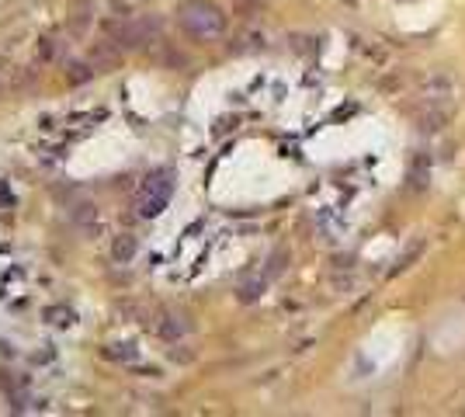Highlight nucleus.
Returning <instances> with one entry per match:
<instances>
[{
    "instance_id": "nucleus-1",
    "label": "nucleus",
    "mask_w": 465,
    "mask_h": 417,
    "mask_svg": "<svg viewBox=\"0 0 465 417\" xmlns=\"http://www.w3.org/2000/svg\"><path fill=\"white\" fill-rule=\"evenodd\" d=\"M181 25L194 35V39H212L222 32V15L212 4H188L181 11Z\"/></svg>"
},
{
    "instance_id": "nucleus-2",
    "label": "nucleus",
    "mask_w": 465,
    "mask_h": 417,
    "mask_svg": "<svg viewBox=\"0 0 465 417\" xmlns=\"http://www.w3.org/2000/svg\"><path fill=\"white\" fill-rule=\"evenodd\" d=\"M170 198V181L160 174V177H146L143 184V195H139V208H143V216H156L160 208L167 205Z\"/></svg>"
},
{
    "instance_id": "nucleus-3",
    "label": "nucleus",
    "mask_w": 465,
    "mask_h": 417,
    "mask_svg": "<svg viewBox=\"0 0 465 417\" xmlns=\"http://www.w3.org/2000/svg\"><path fill=\"white\" fill-rule=\"evenodd\" d=\"M132 247H136L132 240H125V244L118 240V244H115V258H122V261H129V258H132Z\"/></svg>"
}]
</instances>
